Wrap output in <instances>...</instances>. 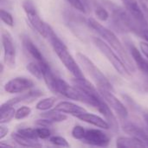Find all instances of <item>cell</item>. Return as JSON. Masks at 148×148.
Returning <instances> with one entry per match:
<instances>
[{
	"label": "cell",
	"instance_id": "d4e9b609",
	"mask_svg": "<svg viewBox=\"0 0 148 148\" xmlns=\"http://www.w3.org/2000/svg\"><path fill=\"white\" fill-rule=\"evenodd\" d=\"M95 16H97V18L100 20V21H107L108 18H109V13L108 11L101 5H95Z\"/></svg>",
	"mask_w": 148,
	"mask_h": 148
},
{
	"label": "cell",
	"instance_id": "1f68e13d",
	"mask_svg": "<svg viewBox=\"0 0 148 148\" xmlns=\"http://www.w3.org/2000/svg\"><path fill=\"white\" fill-rule=\"evenodd\" d=\"M140 49L141 53L148 59V42L142 41L140 42Z\"/></svg>",
	"mask_w": 148,
	"mask_h": 148
},
{
	"label": "cell",
	"instance_id": "d6986e66",
	"mask_svg": "<svg viewBox=\"0 0 148 148\" xmlns=\"http://www.w3.org/2000/svg\"><path fill=\"white\" fill-rule=\"evenodd\" d=\"M11 138L13 139V140L16 144H18L21 147H42V144H40L38 140L25 137L17 132L12 133Z\"/></svg>",
	"mask_w": 148,
	"mask_h": 148
},
{
	"label": "cell",
	"instance_id": "6da1fadb",
	"mask_svg": "<svg viewBox=\"0 0 148 148\" xmlns=\"http://www.w3.org/2000/svg\"><path fill=\"white\" fill-rule=\"evenodd\" d=\"M88 25L92 29H94L100 36H101L102 39L116 51V53L121 57V59L124 61V62L126 63V65L127 66V68L130 69L131 72L135 71V65H134L135 63L133 58L130 57V55L123 46L122 42L120 41V39L112 30L104 27L95 19L91 17L88 19Z\"/></svg>",
	"mask_w": 148,
	"mask_h": 148
},
{
	"label": "cell",
	"instance_id": "7a4b0ae2",
	"mask_svg": "<svg viewBox=\"0 0 148 148\" xmlns=\"http://www.w3.org/2000/svg\"><path fill=\"white\" fill-rule=\"evenodd\" d=\"M48 39L58 56L61 62L64 65V67L67 69V70L73 75L75 78H85L83 72L80 66L77 64L76 61L74 59L72 55L70 54L68 47L65 45V43L57 36V35L55 33L52 28H50Z\"/></svg>",
	"mask_w": 148,
	"mask_h": 148
},
{
	"label": "cell",
	"instance_id": "30bf717a",
	"mask_svg": "<svg viewBox=\"0 0 148 148\" xmlns=\"http://www.w3.org/2000/svg\"><path fill=\"white\" fill-rule=\"evenodd\" d=\"M96 109L104 116L105 120L108 122L110 126V129H112L114 132H117L119 130V123L118 121L114 115V114L112 111V108L109 107V105L106 102V101L103 99L99 105L97 106Z\"/></svg>",
	"mask_w": 148,
	"mask_h": 148
},
{
	"label": "cell",
	"instance_id": "8992f818",
	"mask_svg": "<svg viewBox=\"0 0 148 148\" xmlns=\"http://www.w3.org/2000/svg\"><path fill=\"white\" fill-rule=\"evenodd\" d=\"M2 45L3 49V62L9 69H14L16 67V52L15 48V43L13 42L12 36L9 31L2 30Z\"/></svg>",
	"mask_w": 148,
	"mask_h": 148
},
{
	"label": "cell",
	"instance_id": "3957f363",
	"mask_svg": "<svg viewBox=\"0 0 148 148\" xmlns=\"http://www.w3.org/2000/svg\"><path fill=\"white\" fill-rule=\"evenodd\" d=\"M93 42L95 46L100 50V52L107 57L108 62L112 64V66L119 75L123 77L131 76L132 72L127 68L124 61L112 47H110L107 42H104V40L99 37H93Z\"/></svg>",
	"mask_w": 148,
	"mask_h": 148
},
{
	"label": "cell",
	"instance_id": "9a60e30c",
	"mask_svg": "<svg viewBox=\"0 0 148 148\" xmlns=\"http://www.w3.org/2000/svg\"><path fill=\"white\" fill-rule=\"evenodd\" d=\"M54 109L64 113V114H71L73 116H76L82 113L86 112V109L75 103H73L71 101H62L58 102L56 107L54 108Z\"/></svg>",
	"mask_w": 148,
	"mask_h": 148
},
{
	"label": "cell",
	"instance_id": "484cf974",
	"mask_svg": "<svg viewBox=\"0 0 148 148\" xmlns=\"http://www.w3.org/2000/svg\"><path fill=\"white\" fill-rule=\"evenodd\" d=\"M0 16H1L2 22L5 25H7L9 27H13L14 26V19H13V16H12V15L9 11L5 10L4 9H1V10H0Z\"/></svg>",
	"mask_w": 148,
	"mask_h": 148
},
{
	"label": "cell",
	"instance_id": "7c38bea8",
	"mask_svg": "<svg viewBox=\"0 0 148 148\" xmlns=\"http://www.w3.org/2000/svg\"><path fill=\"white\" fill-rule=\"evenodd\" d=\"M42 92L40 90H28L26 93H21V95L5 101L4 103L10 106H15L17 105L19 103H28V102H32L34 101H36V99L40 98L41 96H42Z\"/></svg>",
	"mask_w": 148,
	"mask_h": 148
},
{
	"label": "cell",
	"instance_id": "5bb4252c",
	"mask_svg": "<svg viewBox=\"0 0 148 148\" xmlns=\"http://www.w3.org/2000/svg\"><path fill=\"white\" fill-rule=\"evenodd\" d=\"M23 44L25 49L27 50V52L36 60V62H37L41 65H44V64L48 63L46 59H45V57L43 56V55L40 51V49L29 38V36H24L23 38Z\"/></svg>",
	"mask_w": 148,
	"mask_h": 148
},
{
	"label": "cell",
	"instance_id": "ac0fdd59",
	"mask_svg": "<svg viewBox=\"0 0 148 148\" xmlns=\"http://www.w3.org/2000/svg\"><path fill=\"white\" fill-rule=\"evenodd\" d=\"M125 7V9L136 19L146 18L141 5L138 0H121Z\"/></svg>",
	"mask_w": 148,
	"mask_h": 148
},
{
	"label": "cell",
	"instance_id": "d6a6232c",
	"mask_svg": "<svg viewBox=\"0 0 148 148\" xmlns=\"http://www.w3.org/2000/svg\"><path fill=\"white\" fill-rule=\"evenodd\" d=\"M8 134H9V129L6 127H4L3 124H1V126H0V140H3L7 136Z\"/></svg>",
	"mask_w": 148,
	"mask_h": 148
},
{
	"label": "cell",
	"instance_id": "7402d4cb",
	"mask_svg": "<svg viewBox=\"0 0 148 148\" xmlns=\"http://www.w3.org/2000/svg\"><path fill=\"white\" fill-rule=\"evenodd\" d=\"M56 101V98L54 97V96L43 98V99L40 100L36 103V108L37 110H40V111H48V110H50L54 107Z\"/></svg>",
	"mask_w": 148,
	"mask_h": 148
},
{
	"label": "cell",
	"instance_id": "d590c367",
	"mask_svg": "<svg viewBox=\"0 0 148 148\" xmlns=\"http://www.w3.org/2000/svg\"><path fill=\"white\" fill-rule=\"evenodd\" d=\"M3 66L1 65V73H3Z\"/></svg>",
	"mask_w": 148,
	"mask_h": 148
},
{
	"label": "cell",
	"instance_id": "277c9868",
	"mask_svg": "<svg viewBox=\"0 0 148 148\" xmlns=\"http://www.w3.org/2000/svg\"><path fill=\"white\" fill-rule=\"evenodd\" d=\"M76 58L82 66V69L91 77V79L95 82L97 88H105L114 91V87L108 79V77L101 72V70L83 53H76Z\"/></svg>",
	"mask_w": 148,
	"mask_h": 148
},
{
	"label": "cell",
	"instance_id": "83f0119b",
	"mask_svg": "<svg viewBox=\"0 0 148 148\" xmlns=\"http://www.w3.org/2000/svg\"><path fill=\"white\" fill-rule=\"evenodd\" d=\"M49 142L52 143L55 146L57 147H69V144L68 142V140L62 137V136H58V135H51V137L49 138Z\"/></svg>",
	"mask_w": 148,
	"mask_h": 148
},
{
	"label": "cell",
	"instance_id": "4fadbf2b",
	"mask_svg": "<svg viewBox=\"0 0 148 148\" xmlns=\"http://www.w3.org/2000/svg\"><path fill=\"white\" fill-rule=\"evenodd\" d=\"M129 51L135 65L139 69L148 76V59L133 43L129 44Z\"/></svg>",
	"mask_w": 148,
	"mask_h": 148
},
{
	"label": "cell",
	"instance_id": "ffe728a7",
	"mask_svg": "<svg viewBox=\"0 0 148 148\" xmlns=\"http://www.w3.org/2000/svg\"><path fill=\"white\" fill-rule=\"evenodd\" d=\"M16 110L13 106L3 103L0 108V124H7L15 118Z\"/></svg>",
	"mask_w": 148,
	"mask_h": 148
},
{
	"label": "cell",
	"instance_id": "836d02e7",
	"mask_svg": "<svg viewBox=\"0 0 148 148\" xmlns=\"http://www.w3.org/2000/svg\"><path fill=\"white\" fill-rule=\"evenodd\" d=\"M140 3L141 5L143 13L146 16V18L148 20V4L145 2V0H140Z\"/></svg>",
	"mask_w": 148,
	"mask_h": 148
},
{
	"label": "cell",
	"instance_id": "cb8c5ba5",
	"mask_svg": "<svg viewBox=\"0 0 148 148\" xmlns=\"http://www.w3.org/2000/svg\"><path fill=\"white\" fill-rule=\"evenodd\" d=\"M31 114V108L27 106H22L16 110L15 119L16 120H23L27 117H29Z\"/></svg>",
	"mask_w": 148,
	"mask_h": 148
},
{
	"label": "cell",
	"instance_id": "f546056e",
	"mask_svg": "<svg viewBox=\"0 0 148 148\" xmlns=\"http://www.w3.org/2000/svg\"><path fill=\"white\" fill-rule=\"evenodd\" d=\"M68 3L76 10L86 13V4L84 0H67Z\"/></svg>",
	"mask_w": 148,
	"mask_h": 148
},
{
	"label": "cell",
	"instance_id": "603a6c76",
	"mask_svg": "<svg viewBox=\"0 0 148 148\" xmlns=\"http://www.w3.org/2000/svg\"><path fill=\"white\" fill-rule=\"evenodd\" d=\"M27 70L29 72L30 75H32L35 78L41 80L43 78V71L42 66L37 62H31L27 64L26 66Z\"/></svg>",
	"mask_w": 148,
	"mask_h": 148
},
{
	"label": "cell",
	"instance_id": "e575fe53",
	"mask_svg": "<svg viewBox=\"0 0 148 148\" xmlns=\"http://www.w3.org/2000/svg\"><path fill=\"white\" fill-rule=\"evenodd\" d=\"M143 118H144V121H145L147 126L148 127V114H145L143 115Z\"/></svg>",
	"mask_w": 148,
	"mask_h": 148
},
{
	"label": "cell",
	"instance_id": "4316f807",
	"mask_svg": "<svg viewBox=\"0 0 148 148\" xmlns=\"http://www.w3.org/2000/svg\"><path fill=\"white\" fill-rule=\"evenodd\" d=\"M86 134V129L80 125H76L73 127L71 131V135L74 139L78 140H82Z\"/></svg>",
	"mask_w": 148,
	"mask_h": 148
},
{
	"label": "cell",
	"instance_id": "44dd1931",
	"mask_svg": "<svg viewBox=\"0 0 148 148\" xmlns=\"http://www.w3.org/2000/svg\"><path fill=\"white\" fill-rule=\"evenodd\" d=\"M42 118H45L47 120H49V121L53 122V123H57V122H62L65 121L68 117L64 113L59 112L56 109L53 110H48L45 111L43 114H41Z\"/></svg>",
	"mask_w": 148,
	"mask_h": 148
},
{
	"label": "cell",
	"instance_id": "2e32d148",
	"mask_svg": "<svg viewBox=\"0 0 148 148\" xmlns=\"http://www.w3.org/2000/svg\"><path fill=\"white\" fill-rule=\"evenodd\" d=\"M123 130L126 134L134 138H137L146 143L148 147V133L143 128L133 124V123H127L123 125Z\"/></svg>",
	"mask_w": 148,
	"mask_h": 148
},
{
	"label": "cell",
	"instance_id": "9c48e42d",
	"mask_svg": "<svg viewBox=\"0 0 148 148\" xmlns=\"http://www.w3.org/2000/svg\"><path fill=\"white\" fill-rule=\"evenodd\" d=\"M82 142L96 147H108L110 142V138L103 131L91 128L86 130Z\"/></svg>",
	"mask_w": 148,
	"mask_h": 148
},
{
	"label": "cell",
	"instance_id": "4dcf8cb0",
	"mask_svg": "<svg viewBox=\"0 0 148 148\" xmlns=\"http://www.w3.org/2000/svg\"><path fill=\"white\" fill-rule=\"evenodd\" d=\"M16 132L19 133L20 134L25 136V137H28V138H29V139H33V140H38V138H37V136H36V129H35V128H30V127L21 128V129H18Z\"/></svg>",
	"mask_w": 148,
	"mask_h": 148
},
{
	"label": "cell",
	"instance_id": "ba28073f",
	"mask_svg": "<svg viewBox=\"0 0 148 148\" xmlns=\"http://www.w3.org/2000/svg\"><path fill=\"white\" fill-rule=\"evenodd\" d=\"M33 87L34 82L32 80L23 76H17L6 82L4 85V90L9 94H21L29 90Z\"/></svg>",
	"mask_w": 148,
	"mask_h": 148
},
{
	"label": "cell",
	"instance_id": "5b68a950",
	"mask_svg": "<svg viewBox=\"0 0 148 148\" xmlns=\"http://www.w3.org/2000/svg\"><path fill=\"white\" fill-rule=\"evenodd\" d=\"M23 9L33 29L43 38H48L50 25L47 24L39 16L37 10L31 0H24L22 3Z\"/></svg>",
	"mask_w": 148,
	"mask_h": 148
},
{
	"label": "cell",
	"instance_id": "e0dca14e",
	"mask_svg": "<svg viewBox=\"0 0 148 148\" xmlns=\"http://www.w3.org/2000/svg\"><path fill=\"white\" fill-rule=\"evenodd\" d=\"M116 147L119 148H133V147H146L147 145L142 140L134 138L133 136H120L116 140Z\"/></svg>",
	"mask_w": 148,
	"mask_h": 148
},
{
	"label": "cell",
	"instance_id": "8fae6325",
	"mask_svg": "<svg viewBox=\"0 0 148 148\" xmlns=\"http://www.w3.org/2000/svg\"><path fill=\"white\" fill-rule=\"evenodd\" d=\"M75 117L77 119H79L80 121L88 123L90 125H93L96 127H99V128H101L104 130L110 129V126H109L108 122L105 120V118H101L99 115H96V114H94L91 113H88L87 111L76 115Z\"/></svg>",
	"mask_w": 148,
	"mask_h": 148
},
{
	"label": "cell",
	"instance_id": "f1b7e54d",
	"mask_svg": "<svg viewBox=\"0 0 148 148\" xmlns=\"http://www.w3.org/2000/svg\"><path fill=\"white\" fill-rule=\"evenodd\" d=\"M35 129H36V136L38 139L46 140V139H49L51 137V131L49 130V127H39Z\"/></svg>",
	"mask_w": 148,
	"mask_h": 148
},
{
	"label": "cell",
	"instance_id": "52a82bcc",
	"mask_svg": "<svg viewBox=\"0 0 148 148\" xmlns=\"http://www.w3.org/2000/svg\"><path fill=\"white\" fill-rule=\"evenodd\" d=\"M99 92L101 93L103 99L109 105V107L115 112V114L122 120H126L128 116V110L126 106L114 95V91L105 89V88H99Z\"/></svg>",
	"mask_w": 148,
	"mask_h": 148
}]
</instances>
